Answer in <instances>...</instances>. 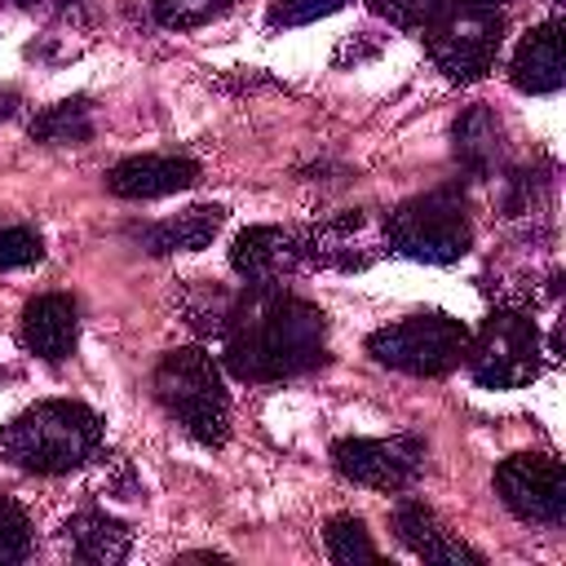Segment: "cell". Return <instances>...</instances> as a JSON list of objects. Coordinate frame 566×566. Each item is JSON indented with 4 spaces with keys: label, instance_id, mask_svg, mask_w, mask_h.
Returning a JSON list of instances; mask_svg holds the SVG:
<instances>
[{
    "label": "cell",
    "instance_id": "obj_1",
    "mask_svg": "<svg viewBox=\"0 0 566 566\" xmlns=\"http://www.w3.org/2000/svg\"><path fill=\"white\" fill-rule=\"evenodd\" d=\"M230 376L270 385L327 363V318L314 301L283 292V283H248L234 292L217 332Z\"/></svg>",
    "mask_w": 566,
    "mask_h": 566
},
{
    "label": "cell",
    "instance_id": "obj_10",
    "mask_svg": "<svg viewBox=\"0 0 566 566\" xmlns=\"http://www.w3.org/2000/svg\"><path fill=\"white\" fill-rule=\"evenodd\" d=\"M495 495L513 517H522L531 526H562L566 522V469L553 455L517 451V455L500 460Z\"/></svg>",
    "mask_w": 566,
    "mask_h": 566
},
{
    "label": "cell",
    "instance_id": "obj_17",
    "mask_svg": "<svg viewBox=\"0 0 566 566\" xmlns=\"http://www.w3.org/2000/svg\"><path fill=\"white\" fill-rule=\"evenodd\" d=\"M221 221H226V208H217V203H195V208H186V212H177V217L137 226L133 239H137V248L150 252V256H177V252H199V248H208V243L217 239Z\"/></svg>",
    "mask_w": 566,
    "mask_h": 566
},
{
    "label": "cell",
    "instance_id": "obj_27",
    "mask_svg": "<svg viewBox=\"0 0 566 566\" xmlns=\"http://www.w3.org/2000/svg\"><path fill=\"white\" fill-rule=\"evenodd\" d=\"M367 4H371V13H380L389 27H398V31H420V27L438 13L442 0H367Z\"/></svg>",
    "mask_w": 566,
    "mask_h": 566
},
{
    "label": "cell",
    "instance_id": "obj_24",
    "mask_svg": "<svg viewBox=\"0 0 566 566\" xmlns=\"http://www.w3.org/2000/svg\"><path fill=\"white\" fill-rule=\"evenodd\" d=\"M35 548V535H31V517L18 500L0 495V566L4 562H27Z\"/></svg>",
    "mask_w": 566,
    "mask_h": 566
},
{
    "label": "cell",
    "instance_id": "obj_11",
    "mask_svg": "<svg viewBox=\"0 0 566 566\" xmlns=\"http://www.w3.org/2000/svg\"><path fill=\"white\" fill-rule=\"evenodd\" d=\"M305 265L301 234L283 226H248L230 248V270L243 283H283Z\"/></svg>",
    "mask_w": 566,
    "mask_h": 566
},
{
    "label": "cell",
    "instance_id": "obj_29",
    "mask_svg": "<svg viewBox=\"0 0 566 566\" xmlns=\"http://www.w3.org/2000/svg\"><path fill=\"white\" fill-rule=\"evenodd\" d=\"M13 111H18V93H13V88H4V93H0V119H9Z\"/></svg>",
    "mask_w": 566,
    "mask_h": 566
},
{
    "label": "cell",
    "instance_id": "obj_16",
    "mask_svg": "<svg viewBox=\"0 0 566 566\" xmlns=\"http://www.w3.org/2000/svg\"><path fill=\"white\" fill-rule=\"evenodd\" d=\"M80 336V305L66 292H44L35 301H27L22 310V345L44 358V363H62L75 349Z\"/></svg>",
    "mask_w": 566,
    "mask_h": 566
},
{
    "label": "cell",
    "instance_id": "obj_5",
    "mask_svg": "<svg viewBox=\"0 0 566 566\" xmlns=\"http://www.w3.org/2000/svg\"><path fill=\"white\" fill-rule=\"evenodd\" d=\"M420 40L447 80L473 84L495 66L504 49V13L482 0H442L438 13L420 27Z\"/></svg>",
    "mask_w": 566,
    "mask_h": 566
},
{
    "label": "cell",
    "instance_id": "obj_22",
    "mask_svg": "<svg viewBox=\"0 0 566 566\" xmlns=\"http://www.w3.org/2000/svg\"><path fill=\"white\" fill-rule=\"evenodd\" d=\"M323 544H327V557L332 562H376L380 557V548L371 544L367 526L358 517H349V513H340V517L327 522Z\"/></svg>",
    "mask_w": 566,
    "mask_h": 566
},
{
    "label": "cell",
    "instance_id": "obj_4",
    "mask_svg": "<svg viewBox=\"0 0 566 566\" xmlns=\"http://www.w3.org/2000/svg\"><path fill=\"white\" fill-rule=\"evenodd\" d=\"M389 252L424 265H451L473 248V221L464 208L460 186H438L424 195L402 199L385 217Z\"/></svg>",
    "mask_w": 566,
    "mask_h": 566
},
{
    "label": "cell",
    "instance_id": "obj_2",
    "mask_svg": "<svg viewBox=\"0 0 566 566\" xmlns=\"http://www.w3.org/2000/svg\"><path fill=\"white\" fill-rule=\"evenodd\" d=\"M97 447H102V416L71 398L35 402L0 429V460L44 478L84 469L97 455Z\"/></svg>",
    "mask_w": 566,
    "mask_h": 566
},
{
    "label": "cell",
    "instance_id": "obj_28",
    "mask_svg": "<svg viewBox=\"0 0 566 566\" xmlns=\"http://www.w3.org/2000/svg\"><path fill=\"white\" fill-rule=\"evenodd\" d=\"M13 4L57 27H88L93 18V0H13Z\"/></svg>",
    "mask_w": 566,
    "mask_h": 566
},
{
    "label": "cell",
    "instance_id": "obj_23",
    "mask_svg": "<svg viewBox=\"0 0 566 566\" xmlns=\"http://www.w3.org/2000/svg\"><path fill=\"white\" fill-rule=\"evenodd\" d=\"M230 9V0H150V18L168 31H195L208 27L212 18H221Z\"/></svg>",
    "mask_w": 566,
    "mask_h": 566
},
{
    "label": "cell",
    "instance_id": "obj_12",
    "mask_svg": "<svg viewBox=\"0 0 566 566\" xmlns=\"http://www.w3.org/2000/svg\"><path fill=\"white\" fill-rule=\"evenodd\" d=\"M509 80L517 93H557L566 84V27L562 18H548L539 27H531L513 53Z\"/></svg>",
    "mask_w": 566,
    "mask_h": 566
},
{
    "label": "cell",
    "instance_id": "obj_26",
    "mask_svg": "<svg viewBox=\"0 0 566 566\" xmlns=\"http://www.w3.org/2000/svg\"><path fill=\"white\" fill-rule=\"evenodd\" d=\"M349 0H270V13L265 22L279 31V27H305V22H318V18H332L336 9H345Z\"/></svg>",
    "mask_w": 566,
    "mask_h": 566
},
{
    "label": "cell",
    "instance_id": "obj_9",
    "mask_svg": "<svg viewBox=\"0 0 566 566\" xmlns=\"http://www.w3.org/2000/svg\"><path fill=\"white\" fill-rule=\"evenodd\" d=\"M424 438L416 433H394V438H340L332 447V464L340 478L371 486V491H407L424 473Z\"/></svg>",
    "mask_w": 566,
    "mask_h": 566
},
{
    "label": "cell",
    "instance_id": "obj_3",
    "mask_svg": "<svg viewBox=\"0 0 566 566\" xmlns=\"http://www.w3.org/2000/svg\"><path fill=\"white\" fill-rule=\"evenodd\" d=\"M159 407L199 442V447H221L230 433V394L221 380V367L208 349L181 345L168 349L150 376Z\"/></svg>",
    "mask_w": 566,
    "mask_h": 566
},
{
    "label": "cell",
    "instance_id": "obj_25",
    "mask_svg": "<svg viewBox=\"0 0 566 566\" xmlns=\"http://www.w3.org/2000/svg\"><path fill=\"white\" fill-rule=\"evenodd\" d=\"M44 256V239L31 226H0V270H22Z\"/></svg>",
    "mask_w": 566,
    "mask_h": 566
},
{
    "label": "cell",
    "instance_id": "obj_13",
    "mask_svg": "<svg viewBox=\"0 0 566 566\" xmlns=\"http://www.w3.org/2000/svg\"><path fill=\"white\" fill-rule=\"evenodd\" d=\"M394 535L424 562H438V566H482V553L469 548L455 531H447L438 522V513L420 500H398L394 504Z\"/></svg>",
    "mask_w": 566,
    "mask_h": 566
},
{
    "label": "cell",
    "instance_id": "obj_31",
    "mask_svg": "<svg viewBox=\"0 0 566 566\" xmlns=\"http://www.w3.org/2000/svg\"><path fill=\"white\" fill-rule=\"evenodd\" d=\"M548 4H553V9H562V0H548Z\"/></svg>",
    "mask_w": 566,
    "mask_h": 566
},
{
    "label": "cell",
    "instance_id": "obj_14",
    "mask_svg": "<svg viewBox=\"0 0 566 566\" xmlns=\"http://www.w3.org/2000/svg\"><path fill=\"white\" fill-rule=\"evenodd\" d=\"M199 181V164L186 155H133L106 172V190L119 199H164Z\"/></svg>",
    "mask_w": 566,
    "mask_h": 566
},
{
    "label": "cell",
    "instance_id": "obj_15",
    "mask_svg": "<svg viewBox=\"0 0 566 566\" xmlns=\"http://www.w3.org/2000/svg\"><path fill=\"white\" fill-rule=\"evenodd\" d=\"M451 150H455V164L478 177V181H495L509 164V137H504V119L491 111V106H469L455 128H451Z\"/></svg>",
    "mask_w": 566,
    "mask_h": 566
},
{
    "label": "cell",
    "instance_id": "obj_7",
    "mask_svg": "<svg viewBox=\"0 0 566 566\" xmlns=\"http://www.w3.org/2000/svg\"><path fill=\"white\" fill-rule=\"evenodd\" d=\"M469 327L442 310L411 314L398 323H385L367 336V354L380 367L407 371V376H447L469 354Z\"/></svg>",
    "mask_w": 566,
    "mask_h": 566
},
{
    "label": "cell",
    "instance_id": "obj_30",
    "mask_svg": "<svg viewBox=\"0 0 566 566\" xmlns=\"http://www.w3.org/2000/svg\"><path fill=\"white\" fill-rule=\"evenodd\" d=\"M482 4H495V9H500V4H504V0H482Z\"/></svg>",
    "mask_w": 566,
    "mask_h": 566
},
{
    "label": "cell",
    "instance_id": "obj_8",
    "mask_svg": "<svg viewBox=\"0 0 566 566\" xmlns=\"http://www.w3.org/2000/svg\"><path fill=\"white\" fill-rule=\"evenodd\" d=\"M301 252H305V265L358 274L389 252L385 217L376 208H340L332 217H318L310 230H301Z\"/></svg>",
    "mask_w": 566,
    "mask_h": 566
},
{
    "label": "cell",
    "instance_id": "obj_6",
    "mask_svg": "<svg viewBox=\"0 0 566 566\" xmlns=\"http://www.w3.org/2000/svg\"><path fill=\"white\" fill-rule=\"evenodd\" d=\"M544 336L539 323L517 310V305H500L491 310V318L469 336V376L482 389H522L539 376L544 367Z\"/></svg>",
    "mask_w": 566,
    "mask_h": 566
},
{
    "label": "cell",
    "instance_id": "obj_18",
    "mask_svg": "<svg viewBox=\"0 0 566 566\" xmlns=\"http://www.w3.org/2000/svg\"><path fill=\"white\" fill-rule=\"evenodd\" d=\"M62 544H66V553L75 562L119 566L128 557V548H133V531L119 517L102 513V509H84V513H75V517L62 522Z\"/></svg>",
    "mask_w": 566,
    "mask_h": 566
},
{
    "label": "cell",
    "instance_id": "obj_21",
    "mask_svg": "<svg viewBox=\"0 0 566 566\" xmlns=\"http://www.w3.org/2000/svg\"><path fill=\"white\" fill-rule=\"evenodd\" d=\"M230 301L234 292H226L221 283H208V279H186L177 287V310L186 314V323L199 332V336H217L226 314H230Z\"/></svg>",
    "mask_w": 566,
    "mask_h": 566
},
{
    "label": "cell",
    "instance_id": "obj_20",
    "mask_svg": "<svg viewBox=\"0 0 566 566\" xmlns=\"http://www.w3.org/2000/svg\"><path fill=\"white\" fill-rule=\"evenodd\" d=\"M31 142L40 146H84L93 137V106L88 97H66V102H53L44 106L35 119H31Z\"/></svg>",
    "mask_w": 566,
    "mask_h": 566
},
{
    "label": "cell",
    "instance_id": "obj_19",
    "mask_svg": "<svg viewBox=\"0 0 566 566\" xmlns=\"http://www.w3.org/2000/svg\"><path fill=\"white\" fill-rule=\"evenodd\" d=\"M557 168L553 164H539V168H504L495 181H500V212L509 221H539L548 208H553V177Z\"/></svg>",
    "mask_w": 566,
    "mask_h": 566
}]
</instances>
